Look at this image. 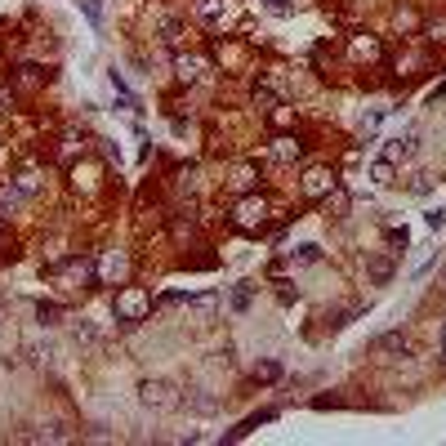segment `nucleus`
<instances>
[{"mask_svg": "<svg viewBox=\"0 0 446 446\" xmlns=\"http://www.w3.org/2000/svg\"><path fill=\"white\" fill-rule=\"evenodd\" d=\"M263 223H268V201L255 196V192H245L237 201V228H241V233H259Z\"/></svg>", "mask_w": 446, "mask_h": 446, "instance_id": "1", "label": "nucleus"}, {"mask_svg": "<svg viewBox=\"0 0 446 446\" xmlns=\"http://www.w3.org/2000/svg\"><path fill=\"white\" fill-rule=\"evenodd\" d=\"M139 398H143V406L170 410V406H179V388L170 384V379H143V384H139Z\"/></svg>", "mask_w": 446, "mask_h": 446, "instance_id": "2", "label": "nucleus"}, {"mask_svg": "<svg viewBox=\"0 0 446 446\" xmlns=\"http://www.w3.org/2000/svg\"><path fill=\"white\" fill-rule=\"evenodd\" d=\"M330 188H339V179H335V170H330V165H308V170H304V196L322 201Z\"/></svg>", "mask_w": 446, "mask_h": 446, "instance_id": "3", "label": "nucleus"}, {"mask_svg": "<svg viewBox=\"0 0 446 446\" xmlns=\"http://www.w3.org/2000/svg\"><path fill=\"white\" fill-rule=\"evenodd\" d=\"M349 54H353V63H379V58H384V41L371 36V31H353Z\"/></svg>", "mask_w": 446, "mask_h": 446, "instance_id": "4", "label": "nucleus"}, {"mask_svg": "<svg viewBox=\"0 0 446 446\" xmlns=\"http://www.w3.org/2000/svg\"><path fill=\"white\" fill-rule=\"evenodd\" d=\"M214 58L223 63V72H241L245 58H250V49L237 45V41H214Z\"/></svg>", "mask_w": 446, "mask_h": 446, "instance_id": "5", "label": "nucleus"}, {"mask_svg": "<svg viewBox=\"0 0 446 446\" xmlns=\"http://www.w3.org/2000/svg\"><path fill=\"white\" fill-rule=\"evenodd\" d=\"M206 68H210L206 54H179V58H174V76L184 80V85H196V80L206 76Z\"/></svg>", "mask_w": 446, "mask_h": 446, "instance_id": "6", "label": "nucleus"}, {"mask_svg": "<svg viewBox=\"0 0 446 446\" xmlns=\"http://www.w3.org/2000/svg\"><path fill=\"white\" fill-rule=\"evenodd\" d=\"M98 277H103L107 286L125 282V277H129V259H125V255H117V250H107L103 259H98Z\"/></svg>", "mask_w": 446, "mask_h": 446, "instance_id": "7", "label": "nucleus"}, {"mask_svg": "<svg viewBox=\"0 0 446 446\" xmlns=\"http://www.w3.org/2000/svg\"><path fill=\"white\" fill-rule=\"evenodd\" d=\"M322 210H326V219H349V210H353V196L344 192V188H330L322 196Z\"/></svg>", "mask_w": 446, "mask_h": 446, "instance_id": "8", "label": "nucleus"}, {"mask_svg": "<svg viewBox=\"0 0 446 446\" xmlns=\"http://www.w3.org/2000/svg\"><path fill=\"white\" fill-rule=\"evenodd\" d=\"M304 152H308V143L294 139V134H282V139L272 143V156L277 161H304Z\"/></svg>", "mask_w": 446, "mask_h": 446, "instance_id": "9", "label": "nucleus"}, {"mask_svg": "<svg viewBox=\"0 0 446 446\" xmlns=\"http://www.w3.org/2000/svg\"><path fill=\"white\" fill-rule=\"evenodd\" d=\"M393 27H398L402 36H415V31L424 27V18H420V9H415V5H402L398 14H393Z\"/></svg>", "mask_w": 446, "mask_h": 446, "instance_id": "10", "label": "nucleus"}, {"mask_svg": "<svg viewBox=\"0 0 446 446\" xmlns=\"http://www.w3.org/2000/svg\"><path fill=\"white\" fill-rule=\"evenodd\" d=\"M117 308L125 312V317H143V312H147V308H152V304H147V294H143V290H121V299H117Z\"/></svg>", "mask_w": 446, "mask_h": 446, "instance_id": "11", "label": "nucleus"}, {"mask_svg": "<svg viewBox=\"0 0 446 446\" xmlns=\"http://www.w3.org/2000/svg\"><path fill=\"white\" fill-rule=\"evenodd\" d=\"M375 353H398V357H406L410 353V339L402 335V330H388V335L375 339Z\"/></svg>", "mask_w": 446, "mask_h": 446, "instance_id": "12", "label": "nucleus"}, {"mask_svg": "<svg viewBox=\"0 0 446 446\" xmlns=\"http://www.w3.org/2000/svg\"><path fill=\"white\" fill-rule=\"evenodd\" d=\"M294 121H299V117H294V107H290V103H277V107H268V125H272V129H282V134H290V129H294Z\"/></svg>", "mask_w": 446, "mask_h": 446, "instance_id": "13", "label": "nucleus"}, {"mask_svg": "<svg viewBox=\"0 0 446 446\" xmlns=\"http://www.w3.org/2000/svg\"><path fill=\"white\" fill-rule=\"evenodd\" d=\"M228 184H233V192H250V188L259 184V170H255L250 161H241L237 170H233V179H228Z\"/></svg>", "mask_w": 446, "mask_h": 446, "instance_id": "14", "label": "nucleus"}, {"mask_svg": "<svg viewBox=\"0 0 446 446\" xmlns=\"http://www.w3.org/2000/svg\"><path fill=\"white\" fill-rule=\"evenodd\" d=\"M14 80H18L23 90H36V85H45V80H49V72H45V68H36V63H23V68L14 72Z\"/></svg>", "mask_w": 446, "mask_h": 446, "instance_id": "15", "label": "nucleus"}, {"mask_svg": "<svg viewBox=\"0 0 446 446\" xmlns=\"http://www.w3.org/2000/svg\"><path fill=\"white\" fill-rule=\"evenodd\" d=\"M393 272H398V268H393V259H371V263H366V277H371L375 286L393 282Z\"/></svg>", "mask_w": 446, "mask_h": 446, "instance_id": "16", "label": "nucleus"}, {"mask_svg": "<svg viewBox=\"0 0 446 446\" xmlns=\"http://www.w3.org/2000/svg\"><path fill=\"white\" fill-rule=\"evenodd\" d=\"M250 98H255V107H263V112L282 103V98H277V90H272V80H259V85L250 90Z\"/></svg>", "mask_w": 446, "mask_h": 446, "instance_id": "17", "label": "nucleus"}, {"mask_svg": "<svg viewBox=\"0 0 446 446\" xmlns=\"http://www.w3.org/2000/svg\"><path fill=\"white\" fill-rule=\"evenodd\" d=\"M14 188H18L23 196H31V192L41 188V170H36V165H23V170H18V179H14Z\"/></svg>", "mask_w": 446, "mask_h": 446, "instance_id": "18", "label": "nucleus"}, {"mask_svg": "<svg viewBox=\"0 0 446 446\" xmlns=\"http://www.w3.org/2000/svg\"><path fill=\"white\" fill-rule=\"evenodd\" d=\"M410 152H415V143H410V139H388V147H384V161H393V165H398V161H406Z\"/></svg>", "mask_w": 446, "mask_h": 446, "instance_id": "19", "label": "nucleus"}, {"mask_svg": "<svg viewBox=\"0 0 446 446\" xmlns=\"http://www.w3.org/2000/svg\"><path fill=\"white\" fill-rule=\"evenodd\" d=\"M371 179H375V184H393V179H398V165H393V161H384V156H379V161L371 165Z\"/></svg>", "mask_w": 446, "mask_h": 446, "instance_id": "20", "label": "nucleus"}, {"mask_svg": "<svg viewBox=\"0 0 446 446\" xmlns=\"http://www.w3.org/2000/svg\"><path fill=\"white\" fill-rule=\"evenodd\" d=\"M36 317H41L45 326H54V322L68 317V312H63V304H41V308H36Z\"/></svg>", "mask_w": 446, "mask_h": 446, "instance_id": "21", "label": "nucleus"}, {"mask_svg": "<svg viewBox=\"0 0 446 446\" xmlns=\"http://www.w3.org/2000/svg\"><path fill=\"white\" fill-rule=\"evenodd\" d=\"M196 14H201V18H210V23H219V18H223V0H201V5H196Z\"/></svg>", "mask_w": 446, "mask_h": 446, "instance_id": "22", "label": "nucleus"}, {"mask_svg": "<svg viewBox=\"0 0 446 446\" xmlns=\"http://www.w3.org/2000/svg\"><path fill=\"white\" fill-rule=\"evenodd\" d=\"M290 259H294V263H317V259H322V250L308 241V245H299V250H290Z\"/></svg>", "mask_w": 446, "mask_h": 446, "instance_id": "23", "label": "nucleus"}, {"mask_svg": "<svg viewBox=\"0 0 446 446\" xmlns=\"http://www.w3.org/2000/svg\"><path fill=\"white\" fill-rule=\"evenodd\" d=\"M384 241L393 245V250H402V245H406V228H388V233H384Z\"/></svg>", "mask_w": 446, "mask_h": 446, "instance_id": "24", "label": "nucleus"}, {"mask_svg": "<svg viewBox=\"0 0 446 446\" xmlns=\"http://www.w3.org/2000/svg\"><path fill=\"white\" fill-rule=\"evenodd\" d=\"M282 375V366H277V361H263V366L255 371V379H263V384H268V379H277Z\"/></svg>", "mask_w": 446, "mask_h": 446, "instance_id": "25", "label": "nucleus"}, {"mask_svg": "<svg viewBox=\"0 0 446 446\" xmlns=\"http://www.w3.org/2000/svg\"><path fill=\"white\" fill-rule=\"evenodd\" d=\"M263 5H268V14H277V18H286V14H290V0H263Z\"/></svg>", "mask_w": 446, "mask_h": 446, "instance_id": "26", "label": "nucleus"}, {"mask_svg": "<svg viewBox=\"0 0 446 446\" xmlns=\"http://www.w3.org/2000/svg\"><path fill=\"white\" fill-rule=\"evenodd\" d=\"M9 107H14V90L0 85V112H9Z\"/></svg>", "mask_w": 446, "mask_h": 446, "instance_id": "27", "label": "nucleus"}, {"mask_svg": "<svg viewBox=\"0 0 446 446\" xmlns=\"http://www.w3.org/2000/svg\"><path fill=\"white\" fill-rule=\"evenodd\" d=\"M442 349H446V326H442Z\"/></svg>", "mask_w": 446, "mask_h": 446, "instance_id": "28", "label": "nucleus"}, {"mask_svg": "<svg viewBox=\"0 0 446 446\" xmlns=\"http://www.w3.org/2000/svg\"><path fill=\"white\" fill-rule=\"evenodd\" d=\"M442 94H446V85H442Z\"/></svg>", "mask_w": 446, "mask_h": 446, "instance_id": "29", "label": "nucleus"}]
</instances>
